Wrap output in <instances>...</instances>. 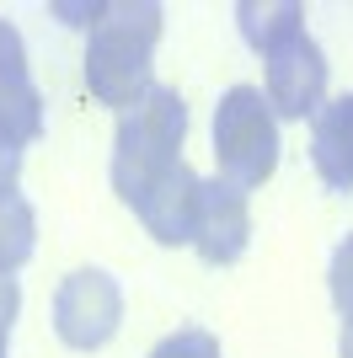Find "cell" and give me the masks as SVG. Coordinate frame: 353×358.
<instances>
[{
  "label": "cell",
  "instance_id": "cell-14",
  "mask_svg": "<svg viewBox=\"0 0 353 358\" xmlns=\"http://www.w3.org/2000/svg\"><path fill=\"white\" fill-rule=\"evenodd\" d=\"M16 310H22V284H16L11 273H0V327H6V331H11Z\"/></svg>",
  "mask_w": 353,
  "mask_h": 358
},
{
  "label": "cell",
  "instance_id": "cell-2",
  "mask_svg": "<svg viewBox=\"0 0 353 358\" xmlns=\"http://www.w3.org/2000/svg\"><path fill=\"white\" fill-rule=\"evenodd\" d=\"M182 139H188V102L172 86H150L139 102L118 118V139H113V193L123 203L155 187V182L182 166Z\"/></svg>",
  "mask_w": 353,
  "mask_h": 358
},
{
  "label": "cell",
  "instance_id": "cell-9",
  "mask_svg": "<svg viewBox=\"0 0 353 358\" xmlns=\"http://www.w3.org/2000/svg\"><path fill=\"white\" fill-rule=\"evenodd\" d=\"M310 161L332 193H353V96H332L310 118Z\"/></svg>",
  "mask_w": 353,
  "mask_h": 358
},
{
  "label": "cell",
  "instance_id": "cell-16",
  "mask_svg": "<svg viewBox=\"0 0 353 358\" xmlns=\"http://www.w3.org/2000/svg\"><path fill=\"white\" fill-rule=\"evenodd\" d=\"M338 358H353V321H342V337H338Z\"/></svg>",
  "mask_w": 353,
  "mask_h": 358
},
{
  "label": "cell",
  "instance_id": "cell-11",
  "mask_svg": "<svg viewBox=\"0 0 353 358\" xmlns=\"http://www.w3.org/2000/svg\"><path fill=\"white\" fill-rule=\"evenodd\" d=\"M38 246V214L22 193L0 198V273H16Z\"/></svg>",
  "mask_w": 353,
  "mask_h": 358
},
{
  "label": "cell",
  "instance_id": "cell-10",
  "mask_svg": "<svg viewBox=\"0 0 353 358\" xmlns=\"http://www.w3.org/2000/svg\"><path fill=\"white\" fill-rule=\"evenodd\" d=\"M235 22H241V38L257 54H273L279 43H289L294 32H305V6L300 0H241Z\"/></svg>",
  "mask_w": 353,
  "mask_h": 358
},
{
  "label": "cell",
  "instance_id": "cell-1",
  "mask_svg": "<svg viewBox=\"0 0 353 358\" xmlns=\"http://www.w3.org/2000/svg\"><path fill=\"white\" fill-rule=\"evenodd\" d=\"M166 11L155 0H118L102 6L86 38V86L97 102L123 107L129 113L150 91V64H155V43H161Z\"/></svg>",
  "mask_w": 353,
  "mask_h": 358
},
{
  "label": "cell",
  "instance_id": "cell-4",
  "mask_svg": "<svg viewBox=\"0 0 353 358\" xmlns=\"http://www.w3.org/2000/svg\"><path fill=\"white\" fill-rule=\"evenodd\" d=\"M123 327V289L102 268H75L54 294V331L59 343L75 353H97L107 348Z\"/></svg>",
  "mask_w": 353,
  "mask_h": 358
},
{
  "label": "cell",
  "instance_id": "cell-17",
  "mask_svg": "<svg viewBox=\"0 0 353 358\" xmlns=\"http://www.w3.org/2000/svg\"><path fill=\"white\" fill-rule=\"evenodd\" d=\"M0 358H11V331L0 327Z\"/></svg>",
  "mask_w": 353,
  "mask_h": 358
},
{
  "label": "cell",
  "instance_id": "cell-3",
  "mask_svg": "<svg viewBox=\"0 0 353 358\" xmlns=\"http://www.w3.org/2000/svg\"><path fill=\"white\" fill-rule=\"evenodd\" d=\"M214 161L220 182L251 193L279 171V118L257 86H230L214 107Z\"/></svg>",
  "mask_w": 353,
  "mask_h": 358
},
{
  "label": "cell",
  "instance_id": "cell-6",
  "mask_svg": "<svg viewBox=\"0 0 353 358\" xmlns=\"http://www.w3.org/2000/svg\"><path fill=\"white\" fill-rule=\"evenodd\" d=\"M251 241V203L241 187L209 177L198 182V224H193V252L209 268H230Z\"/></svg>",
  "mask_w": 353,
  "mask_h": 358
},
{
  "label": "cell",
  "instance_id": "cell-12",
  "mask_svg": "<svg viewBox=\"0 0 353 358\" xmlns=\"http://www.w3.org/2000/svg\"><path fill=\"white\" fill-rule=\"evenodd\" d=\"M150 358H225V353H220V337H214V331L188 327V331H172L166 343H155Z\"/></svg>",
  "mask_w": 353,
  "mask_h": 358
},
{
  "label": "cell",
  "instance_id": "cell-7",
  "mask_svg": "<svg viewBox=\"0 0 353 358\" xmlns=\"http://www.w3.org/2000/svg\"><path fill=\"white\" fill-rule=\"evenodd\" d=\"M38 134H43V91L32 86L22 32L0 22V139L27 150Z\"/></svg>",
  "mask_w": 353,
  "mask_h": 358
},
{
  "label": "cell",
  "instance_id": "cell-15",
  "mask_svg": "<svg viewBox=\"0 0 353 358\" xmlns=\"http://www.w3.org/2000/svg\"><path fill=\"white\" fill-rule=\"evenodd\" d=\"M16 177H22V150L0 139V198L16 193Z\"/></svg>",
  "mask_w": 353,
  "mask_h": 358
},
{
  "label": "cell",
  "instance_id": "cell-8",
  "mask_svg": "<svg viewBox=\"0 0 353 358\" xmlns=\"http://www.w3.org/2000/svg\"><path fill=\"white\" fill-rule=\"evenodd\" d=\"M134 214H139V224H145L161 246H193V224H198V177H193V166L188 161L172 166V171L134 203Z\"/></svg>",
  "mask_w": 353,
  "mask_h": 358
},
{
  "label": "cell",
  "instance_id": "cell-5",
  "mask_svg": "<svg viewBox=\"0 0 353 358\" xmlns=\"http://www.w3.org/2000/svg\"><path fill=\"white\" fill-rule=\"evenodd\" d=\"M268 59V107H273V118H316L321 113V96H326V54L321 43L310 38V32H294L289 43H279Z\"/></svg>",
  "mask_w": 353,
  "mask_h": 358
},
{
  "label": "cell",
  "instance_id": "cell-13",
  "mask_svg": "<svg viewBox=\"0 0 353 358\" xmlns=\"http://www.w3.org/2000/svg\"><path fill=\"white\" fill-rule=\"evenodd\" d=\"M326 284H332V305H338V315H342V321H353V236L332 252V273H326Z\"/></svg>",
  "mask_w": 353,
  "mask_h": 358
}]
</instances>
